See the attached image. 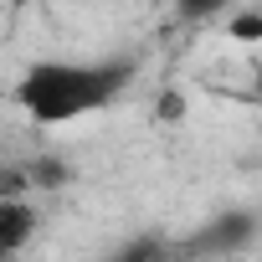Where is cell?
<instances>
[{"label": "cell", "instance_id": "obj_4", "mask_svg": "<svg viewBox=\"0 0 262 262\" xmlns=\"http://www.w3.org/2000/svg\"><path fill=\"white\" fill-rule=\"evenodd\" d=\"M175 6H180L185 21H206V16H216V11L226 6V0H175Z\"/></svg>", "mask_w": 262, "mask_h": 262}, {"label": "cell", "instance_id": "obj_5", "mask_svg": "<svg viewBox=\"0 0 262 262\" xmlns=\"http://www.w3.org/2000/svg\"><path fill=\"white\" fill-rule=\"evenodd\" d=\"M231 36H236V41H257V36H262V16H242V21H231Z\"/></svg>", "mask_w": 262, "mask_h": 262}, {"label": "cell", "instance_id": "obj_3", "mask_svg": "<svg viewBox=\"0 0 262 262\" xmlns=\"http://www.w3.org/2000/svg\"><path fill=\"white\" fill-rule=\"evenodd\" d=\"M247 236H252V216H221L216 226H206L195 236V252H226V247H236Z\"/></svg>", "mask_w": 262, "mask_h": 262}, {"label": "cell", "instance_id": "obj_1", "mask_svg": "<svg viewBox=\"0 0 262 262\" xmlns=\"http://www.w3.org/2000/svg\"><path fill=\"white\" fill-rule=\"evenodd\" d=\"M128 77L134 72L123 62H41L26 72L21 103L41 123H67V118H82V113L113 103L128 88Z\"/></svg>", "mask_w": 262, "mask_h": 262}, {"label": "cell", "instance_id": "obj_6", "mask_svg": "<svg viewBox=\"0 0 262 262\" xmlns=\"http://www.w3.org/2000/svg\"><path fill=\"white\" fill-rule=\"evenodd\" d=\"M21 6H31V0H21Z\"/></svg>", "mask_w": 262, "mask_h": 262}, {"label": "cell", "instance_id": "obj_2", "mask_svg": "<svg viewBox=\"0 0 262 262\" xmlns=\"http://www.w3.org/2000/svg\"><path fill=\"white\" fill-rule=\"evenodd\" d=\"M26 236H31V206L21 195H6V201H0V257L21 252Z\"/></svg>", "mask_w": 262, "mask_h": 262}]
</instances>
